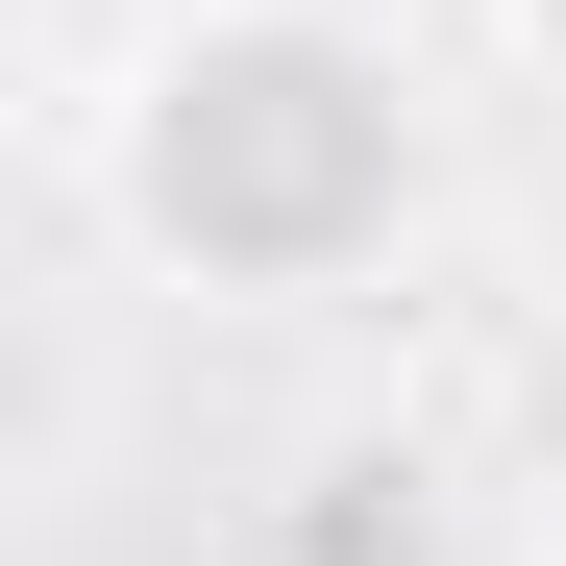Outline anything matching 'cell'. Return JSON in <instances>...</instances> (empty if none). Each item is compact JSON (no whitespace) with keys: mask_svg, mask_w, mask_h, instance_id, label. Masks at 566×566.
Wrapping results in <instances>:
<instances>
[{"mask_svg":"<svg viewBox=\"0 0 566 566\" xmlns=\"http://www.w3.org/2000/svg\"><path fill=\"white\" fill-rule=\"evenodd\" d=\"M419 542H443V468L419 443H321L296 468V566H419Z\"/></svg>","mask_w":566,"mask_h":566,"instance_id":"2","label":"cell"},{"mask_svg":"<svg viewBox=\"0 0 566 566\" xmlns=\"http://www.w3.org/2000/svg\"><path fill=\"white\" fill-rule=\"evenodd\" d=\"M74 172L99 222L172 271V296H369L443 198V124H419V50L345 25V0H172V25L74 99Z\"/></svg>","mask_w":566,"mask_h":566,"instance_id":"1","label":"cell"},{"mask_svg":"<svg viewBox=\"0 0 566 566\" xmlns=\"http://www.w3.org/2000/svg\"><path fill=\"white\" fill-rule=\"evenodd\" d=\"M493 25H517V74H542V99H566V0H493Z\"/></svg>","mask_w":566,"mask_h":566,"instance_id":"3","label":"cell"}]
</instances>
